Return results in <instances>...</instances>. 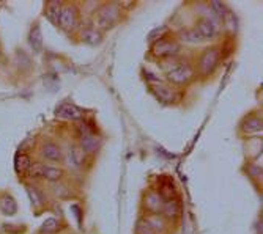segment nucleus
I'll return each mask as SVG.
<instances>
[{"label": "nucleus", "mask_w": 263, "mask_h": 234, "mask_svg": "<svg viewBox=\"0 0 263 234\" xmlns=\"http://www.w3.org/2000/svg\"><path fill=\"white\" fill-rule=\"evenodd\" d=\"M219 61H221V49L218 48V46L206 49L199 58V71H200V74H203V76L211 74L214 69H216V66L219 65Z\"/></svg>", "instance_id": "obj_1"}, {"label": "nucleus", "mask_w": 263, "mask_h": 234, "mask_svg": "<svg viewBox=\"0 0 263 234\" xmlns=\"http://www.w3.org/2000/svg\"><path fill=\"white\" fill-rule=\"evenodd\" d=\"M118 14H120V10L117 8L115 4H106L97 13V19H95V22H97V27L109 29L114 22H117Z\"/></svg>", "instance_id": "obj_2"}, {"label": "nucleus", "mask_w": 263, "mask_h": 234, "mask_svg": "<svg viewBox=\"0 0 263 234\" xmlns=\"http://www.w3.org/2000/svg\"><path fill=\"white\" fill-rule=\"evenodd\" d=\"M180 51V44L172 39V38H161L153 44L152 54L158 58H167V57H174Z\"/></svg>", "instance_id": "obj_3"}, {"label": "nucleus", "mask_w": 263, "mask_h": 234, "mask_svg": "<svg viewBox=\"0 0 263 234\" xmlns=\"http://www.w3.org/2000/svg\"><path fill=\"white\" fill-rule=\"evenodd\" d=\"M193 77H194V69L189 65H177L167 73V79L174 85H184Z\"/></svg>", "instance_id": "obj_4"}, {"label": "nucleus", "mask_w": 263, "mask_h": 234, "mask_svg": "<svg viewBox=\"0 0 263 234\" xmlns=\"http://www.w3.org/2000/svg\"><path fill=\"white\" fill-rule=\"evenodd\" d=\"M194 30L197 32L199 38L200 39H213V38H216L218 33H219V27L218 24L214 22L213 19L210 17H202L196 22V27Z\"/></svg>", "instance_id": "obj_5"}, {"label": "nucleus", "mask_w": 263, "mask_h": 234, "mask_svg": "<svg viewBox=\"0 0 263 234\" xmlns=\"http://www.w3.org/2000/svg\"><path fill=\"white\" fill-rule=\"evenodd\" d=\"M59 26L66 32L73 30L78 26V10L73 5H63L60 19H59Z\"/></svg>", "instance_id": "obj_6"}, {"label": "nucleus", "mask_w": 263, "mask_h": 234, "mask_svg": "<svg viewBox=\"0 0 263 234\" xmlns=\"http://www.w3.org/2000/svg\"><path fill=\"white\" fill-rule=\"evenodd\" d=\"M152 91L153 95L161 99L162 102H174L175 99H178V93L174 87L171 85H165V83H158V85H153L152 87Z\"/></svg>", "instance_id": "obj_7"}, {"label": "nucleus", "mask_w": 263, "mask_h": 234, "mask_svg": "<svg viewBox=\"0 0 263 234\" xmlns=\"http://www.w3.org/2000/svg\"><path fill=\"white\" fill-rule=\"evenodd\" d=\"M40 154L43 159L46 160H51V162H60L63 159V153H62V148L54 143V142H46L41 145L40 148Z\"/></svg>", "instance_id": "obj_8"}, {"label": "nucleus", "mask_w": 263, "mask_h": 234, "mask_svg": "<svg viewBox=\"0 0 263 234\" xmlns=\"http://www.w3.org/2000/svg\"><path fill=\"white\" fill-rule=\"evenodd\" d=\"M165 220H177L181 216V203L175 198V200H169L164 201L162 209L159 212Z\"/></svg>", "instance_id": "obj_9"}, {"label": "nucleus", "mask_w": 263, "mask_h": 234, "mask_svg": "<svg viewBox=\"0 0 263 234\" xmlns=\"http://www.w3.org/2000/svg\"><path fill=\"white\" fill-rule=\"evenodd\" d=\"M55 115L59 116V118L68 120V121H74V120L82 118V112H81V109H78V107L73 105V104H62V105L57 109Z\"/></svg>", "instance_id": "obj_10"}, {"label": "nucleus", "mask_w": 263, "mask_h": 234, "mask_svg": "<svg viewBox=\"0 0 263 234\" xmlns=\"http://www.w3.org/2000/svg\"><path fill=\"white\" fill-rule=\"evenodd\" d=\"M158 194H159V197H161L164 201L175 200V197H177L175 184H174L171 179L162 178V179L159 181V185H158Z\"/></svg>", "instance_id": "obj_11"}, {"label": "nucleus", "mask_w": 263, "mask_h": 234, "mask_svg": "<svg viewBox=\"0 0 263 234\" xmlns=\"http://www.w3.org/2000/svg\"><path fill=\"white\" fill-rule=\"evenodd\" d=\"M143 204H145L147 210L150 214H159L161 209H162V204H164V200L159 197L158 192L152 190L145 195V200H143Z\"/></svg>", "instance_id": "obj_12"}, {"label": "nucleus", "mask_w": 263, "mask_h": 234, "mask_svg": "<svg viewBox=\"0 0 263 234\" xmlns=\"http://www.w3.org/2000/svg\"><path fill=\"white\" fill-rule=\"evenodd\" d=\"M81 148L84 150V153L88 156V154H95V153H98V150L101 148V142H100V138L97 135H88L85 138H81V142H79Z\"/></svg>", "instance_id": "obj_13"}, {"label": "nucleus", "mask_w": 263, "mask_h": 234, "mask_svg": "<svg viewBox=\"0 0 263 234\" xmlns=\"http://www.w3.org/2000/svg\"><path fill=\"white\" fill-rule=\"evenodd\" d=\"M65 176V170L57 167V165H51V163H44L43 168V179H47L51 182H57L62 181Z\"/></svg>", "instance_id": "obj_14"}, {"label": "nucleus", "mask_w": 263, "mask_h": 234, "mask_svg": "<svg viewBox=\"0 0 263 234\" xmlns=\"http://www.w3.org/2000/svg\"><path fill=\"white\" fill-rule=\"evenodd\" d=\"M143 220H145L150 228L155 231V232H164L167 229V220L161 216V214H147L145 217H143Z\"/></svg>", "instance_id": "obj_15"}, {"label": "nucleus", "mask_w": 263, "mask_h": 234, "mask_svg": "<svg viewBox=\"0 0 263 234\" xmlns=\"http://www.w3.org/2000/svg\"><path fill=\"white\" fill-rule=\"evenodd\" d=\"M32 167V159L26 153H19L14 159V168L19 175H26Z\"/></svg>", "instance_id": "obj_16"}, {"label": "nucleus", "mask_w": 263, "mask_h": 234, "mask_svg": "<svg viewBox=\"0 0 263 234\" xmlns=\"http://www.w3.org/2000/svg\"><path fill=\"white\" fill-rule=\"evenodd\" d=\"M241 129L245 131V134H261V118L258 116H249L246 118L241 124Z\"/></svg>", "instance_id": "obj_17"}, {"label": "nucleus", "mask_w": 263, "mask_h": 234, "mask_svg": "<svg viewBox=\"0 0 263 234\" xmlns=\"http://www.w3.org/2000/svg\"><path fill=\"white\" fill-rule=\"evenodd\" d=\"M69 159L71 162L74 163L76 167H82L85 163V159H87V154L84 153V150L81 148V145H73L69 150Z\"/></svg>", "instance_id": "obj_18"}, {"label": "nucleus", "mask_w": 263, "mask_h": 234, "mask_svg": "<svg viewBox=\"0 0 263 234\" xmlns=\"http://www.w3.org/2000/svg\"><path fill=\"white\" fill-rule=\"evenodd\" d=\"M63 5L60 2H47L46 5V16L49 17V20H52L54 24L59 26V19H60V13H62Z\"/></svg>", "instance_id": "obj_19"}, {"label": "nucleus", "mask_w": 263, "mask_h": 234, "mask_svg": "<svg viewBox=\"0 0 263 234\" xmlns=\"http://www.w3.org/2000/svg\"><path fill=\"white\" fill-rule=\"evenodd\" d=\"M0 209H2V212L7 214V216H13L16 210H17V204L16 201L13 200V197L10 195H2L0 197Z\"/></svg>", "instance_id": "obj_20"}, {"label": "nucleus", "mask_w": 263, "mask_h": 234, "mask_svg": "<svg viewBox=\"0 0 263 234\" xmlns=\"http://www.w3.org/2000/svg\"><path fill=\"white\" fill-rule=\"evenodd\" d=\"M43 168H44V163L43 162H38V163H32V167L29 168L27 172V176L33 181L36 179H41L43 178Z\"/></svg>", "instance_id": "obj_21"}, {"label": "nucleus", "mask_w": 263, "mask_h": 234, "mask_svg": "<svg viewBox=\"0 0 263 234\" xmlns=\"http://www.w3.org/2000/svg\"><path fill=\"white\" fill-rule=\"evenodd\" d=\"M180 38H181L183 41H186V42H191V44H196V42L202 41L194 29H184V30L181 32V36H180Z\"/></svg>", "instance_id": "obj_22"}, {"label": "nucleus", "mask_w": 263, "mask_h": 234, "mask_svg": "<svg viewBox=\"0 0 263 234\" xmlns=\"http://www.w3.org/2000/svg\"><path fill=\"white\" fill-rule=\"evenodd\" d=\"M41 41H43L41 39V30L38 26H35L30 32V44L33 46V49H36V51L41 49Z\"/></svg>", "instance_id": "obj_23"}, {"label": "nucleus", "mask_w": 263, "mask_h": 234, "mask_svg": "<svg viewBox=\"0 0 263 234\" xmlns=\"http://www.w3.org/2000/svg\"><path fill=\"white\" fill-rule=\"evenodd\" d=\"M59 220L57 219H47L43 226H41V232H46V234H52L59 229Z\"/></svg>", "instance_id": "obj_24"}, {"label": "nucleus", "mask_w": 263, "mask_h": 234, "mask_svg": "<svg viewBox=\"0 0 263 234\" xmlns=\"http://www.w3.org/2000/svg\"><path fill=\"white\" fill-rule=\"evenodd\" d=\"M82 39L87 41V42L95 44V42H98V41H100V33L97 32V29H85V30L82 32Z\"/></svg>", "instance_id": "obj_25"}, {"label": "nucleus", "mask_w": 263, "mask_h": 234, "mask_svg": "<svg viewBox=\"0 0 263 234\" xmlns=\"http://www.w3.org/2000/svg\"><path fill=\"white\" fill-rule=\"evenodd\" d=\"M136 234H158V232H155V231L150 228V225L142 219V220L137 223V226H136Z\"/></svg>", "instance_id": "obj_26"}, {"label": "nucleus", "mask_w": 263, "mask_h": 234, "mask_svg": "<svg viewBox=\"0 0 263 234\" xmlns=\"http://www.w3.org/2000/svg\"><path fill=\"white\" fill-rule=\"evenodd\" d=\"M27 192H29V195H30V198H32V203H33L35 206H41V204H43V197L38 194L36 189H33V187H27Z\"/></svg>", "instance_id": "obj_27"}]
</instances>
